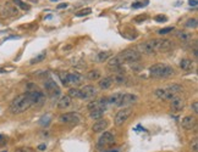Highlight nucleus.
<instances>
[{"label":"nucleus","mask_w":198,"mask_h":152,"mask_svg":"<svg viewBox=\"0 0 198 152\" xmlns=\"http://www.w3.org/2000/svg\"><path fill=\"white\" fill-rule=\"evenodd\" d=\"M91 12H92L91 9H83V10H81V11L76 12V16H77V17H83V16H86V15H89Z\"/></svg>","instance_id":"nucleus-36"},{"label":"nucleus","mask_w":198,"mask_h":152,"mask_svg":"<svg viewBox=\"0 0 198 152\" xmlns=\"http://www.w3.org/2000/svg\"><path fill=\"white\" fill-rule=\"evenodd\" d=\"M86 78H87L88 81H92V82L98 81L99 78H100V72H99L98 69H92V71H89V72L86 74Z\"/></svg>","instance_id":"nucleus-23"},{"label":"nucleus","mask_w":198,"mask_h":152,"mask_svg":"<svg viewBox=\"0 0 198 152\" xmlns=\"http://www.w3.org/2000/svg\"><path fill=\"white\" fill-rule=\"evenodd\" d=\"M174 30V28L172 27H169V28H163V29H160L158 33L159 34H161V35H165V34H168V33H170V32H172Z\"/></svg>","instance_id":"nucleus-37"},{"label":"nucleus","mask_w":198,"mask_h":152,"mask_svg":"<svg viewBox=\"0 0 198 152\" xmlns=\"http://www.w3.org/2000/svg\"><path fill=\"white\" fill-rule=\"evenodd\" d=\"M44 88H45V90L48 91V94L53 97V99H54V97H59L60 94H61L59 86H57V83H55L53 79H47L45 83H44Z\"/></svg>","instance_id":"nucleus-8"},{"label":"nucleus","mask_w":198,"mask_h":152,"mask_svg":"<svg viewBox=\"0 0 198 152\" xmlns=\"http://www.w3.org/2000/svg\"><path fill=\"white\" fill-rule=\"evenodd\" d=\"M170 107L174 112H179V111L184 110L185 107V100L181 97L176 96L175 99H172L170 101Z\"/></svg>","instance_id":"nucleus-13"},{"label":"nucleus","mask_w":198,"mask_h":152,"mask_svg":"<svg viewBox=\"0 0 198 152\" xmlns=\"http://www.w3.org/2000/svg\"><path fill=\"white\" fill-rule=\"evenodd\" d=\"M1 12L5 17H10V16H16L17 15V9L10 5V4H5L2 7H1Z\"/></svg>","instance_id":"nucleus-18"},{"label":"nucleus","mask_w":198,"mask_h":152,"mask_svg":"<svg viewBox=\"0 0 198 152\" xmlns=\"http://www.w3.org/2000/svg\"><path fill=\"white\" fill-rule=\"evenodd\" d=\"M111 78V81H113V83L115 84H125L127 82V78H126V76L124 74V73H121V72H116V74H114L113 77H110Z\"/></svg>","instance_id":"nucleus-21"},{"label":"nucleus","mask_w":198,"mask_h":152,"mask_svg":"<svg viewBox=\"0 0 198 152\" xmlns=\"http://www.w3.org/2000/svg\"><path fill=\"white\" fill-rule=\"evenodd\" d=\"M114 135L110 131H104V134H101V136L98 139V142H97V147L98 149H105L108 146H111L114 145Z\"/></svg>","instance_id":"nucleus-6"},{"label":"nucleus","mask_w":198,"mask_h":152,"mask_svg":"<svg viewBox=\"0 0 198 152\" xmlns=\"http://www.w3.org/2000/svg\"><path fill=\"white\" fill-rule=\"evenodd\" d=\"M191 147H192V151H193V152H198V141H197V139H195V140L191 142Z\"/></svg>","instance_id":"nucleus-39"},{"label":"nucleus","mask_w":198,"mask_h":152,"mask_svg":"<svg viewBox=\"0 0 198 152\" xmlns=\"http://www.w3.org/2000/svg\"><path fill=\"white\" fill-rule=\"evenodd\" d=\"M103 114H104V111H91V118H93V119H100L101 117H103Z\"/></svg>","instance_id":"nucleus-31"},{"label":"nucleus","mask_w":198,"mask_h":152,"mask_svg":"<svg viewBox=\"0 0 198 152\" xmlns=\"http://www.w3.org/2000/svg\"><path fill=\"white\" fill-rule=\"evenodd\" d=\"M111 85H113V81H111V78H110V77H105L104 79H101V81L99 82V88H100V89H103V90L109 89Z\"/></svg>","instance_id":"nucleus-24"},{"label":"nucleus","mask_w":198,"mask_h":152,"mask_svg":"<svg viewBox=\"0 0 198 152\" xmlns=\"http://www.w3.org/2000/svg\"><path fill=\"white\" fill-rule=\"evenodd\" d=\"M27 94L29 95V99L32 101V105H37L41 106L43 105V102L45 101V95L39 90H32V91H27Z\"/></svg>","instance_id":"nucleus-11"},{"label":"nucleus","mask_w":198,"mask_h":152,"mask_svg":"<svg viewBox=\"0 0 198 152\" xmlns=\"http://www.w3.org/2000/svg\"><path fill=\"white\" fill-rule=\"evenodd\" d=\"M45 56H47V53L43 51V53H41L39 55H37L36 57H33V58L29 61V63H31V65H34V63H37V62H41V61H43V60L45 58Z\"/></svg>","instance_id":"nucleus-28"},{"label":"nucleus","mask_w":198,"mask_h":152,"mask_svg":"<svg viewBox=\"0 0 198 152\" xmlns=\"http://www.w3.org/2000/svg\"><path fill=\"white\" fill-rule=\"evenodd\" d=\"M137 51H138L140 54L143 53V54H146V55H153V54H156V51H154V49L152 48L149 40H148V42L141 43V44L138 45V50H137Z\"/></svg>","instance_id":"nucleus-17"},{"label":"nucleus","mask_w":198,"mask_h":152,"mask_svg":"<svg viewBox=\"0 0 198 152\" xmlns=\"http://www.w3.org/2000/svg\"><path fill=\"white\" fill-rule=\"evenodd\" d=\"M110 55V53H108V51H103V53H99L98 56H97V58H98L99 62H104L108 57Z\"/></svg>","instance_id":"nucleus-34"},{"label":"nucleus","mask_w":198,"mask_h":152,"mask_svg":"<svg viewBox=\"0 0 198 152\" xmlns=\"http://www.w3.org/2000/svg\"><path fill=\"white\" fill-rule=\"evenodd\" d=\"M119 56L122 58V61L126 63H135L138 62L141 60V54L136 50V49H126L124 51H121Z\"/></svg>","instance_id":"nucleus-5"},{"label":"nucleus","mask_w":198,"mask_h":152,"mask_svg":"<svg viewBox=\"0 0 198 152\" xmlns=\"http://www.w3.org/2000/svg\"><path fill=\"white\" fill-rule=\"evenodd\" d=\"M14 2L18 6V7H21L22 10H28L29 9V6L26 4V2H23L22 0H14Z\"/></svg>","instance_id":"nucleus-35"},{"label":"nucleus","mask_w":198,"mask_h":152,"mask_svg":"<svg viewBox=\"0 0 198 152\" xmlns=\"http://www.w3.org/2000/svg\"><path fill=\"white\" fill-rule=\"evenodd\" d=\"M124 63L125 62L122 61V58L119 55H116L109 60L108 68H109V71H111V72H120L121 68H122V66H124Z\"/></svg>","instance_id":"nucleus-10"},{"label":"nucleus","mask_w":198,"mask_h":152,"mask_svg":"<svg viewBox=\"0 0 198 152\" xmlns=\"http://www.w3.org/2000/svg\"><path fill=\"white\" fill-rule=\"evenodd\" d=\"M50 121H52V118H50V116L49 114H44L42 118L39 119V124L42 125V127H48V125L50 124Z\"/></svg>","instance_id":"nucleus-29"},{"label":"nucleus","mask_w":198,"mask_h":152,"mask_svg":"<svg viewBox=\"0 0 198 152\" xmlns=\"http://www.w3.org/2000/svg\"><path fill=\"white\" fill-rule=\"evenodd\" d=\"M131 113H132V110L130 107H126V108H122V110L119 111L116 113V116H115V125L120 127L124 123H126V121L130 118Z\"/></svg>","instance_id":"nucleus-7"},{"label":"nucleus","mask_w":198,"mask_h":152,"mask_svg":"<svg viewBox=\"0 0 198 152\" xmlns=\"http://www.w3.org/2000/svg\"><path fill=\"white\" fill-rule=\"evenodd\" d=\"M67 6H69V5H67V4L65 2V4H60V5L57 6V9H66Z\"/></svg>","instance_id":"nucleus-44"},{"label":"nucleus","mask_w":198,"mask_h":152,"mask_svg":"<svg viewBox=\"0 0 198 152\" xmlns=\"http://www.w3.org/2000/svg\"><path fill=\"white\" fill-rule=\"evenodd\" d=\"M156 22H166V21H168V17L164 16V15H158L156 17Z\"/></svg>","instance_id":"nucleus-38"},{"label":"nucleus","mask_w":198,"mask_h":152,"mask_svg":"<svg viewBox=\"0 0 198 152\" xmlns=\"http://www.w3.org/2000/svg\"><path fill=\"white\" fill-rule=\"evenodd\" d=\"M144 20H147V16H146V15H143L142 17H137V18H136L137 22H141V21H144Z\"/></svg>","instance_id":"nucleus-43"},{"label":"nucleus","mask_w":198,"mask_h":152,"mask_svg":"<svg viewBox=\"0 0 198 152\" xmlns=\"http://www.w3.org/2000/svg\"><path fill=\"white\" fill-rule=\"evenodd\" d=\"M192 108H193L195 113H198V102H193L192 104Z\"/></svg>","instance_id":"nucleus-41"},{"label":"nucleus","mask_w":198,"mask_h":152,"mask_svg":"<svg viewBox=\"0 0 198 152\" xmlns=\"http://www.w3.org/2000/svg\"><path fill=\"white\" fill-rule=\"evenodd\" d=\"M109 102H108V99L106 97H103V99H99L96 101H92L88 104V110L89 111H105L108 107Z\"/></svg>","instance_id":"nucleus-9"},{"label":"nucleus","mask_w":198,"mask_h":152,"mask_svg":"<svg viewBox=\"0 0 198 152\" xmlns=\"http://www.w3.org/2000/svg\"><path fill=\"white\" fill-rule=\"evenodd\" d=\"M108 125H109V122L106 119H99L97 123H94L92 129L94 133H101L108 128Z\"/></svg>","instance_id":"nucleus-19"},{"label":"nucleus","mask_w":198,"mask_h":152,"mask_svg":"<svg viewBox=\"0 0 198 152\" xmlns=\"http://www.w3.org/2000/svg\"><path fill=\"white\" fill-rule=\"evenodd\" d=\"M176 37H177L180 40H182V42H186V40L190 39V34H188V33H185V32H177V33H176Z\"/></svg>","instance_id":"nucleus-33"},{"label":"nucleus","mask_w":198,"mask_h":152,"mask_svg":"<svg viewBox=\"0 0 198 152\" xmlns=\"http://www.w3.org/2000/svg\"><path fill=\"white\" fill-rule=\"evenodd\" d=\"M31 106H33L32 101L29 99V95L26 93V94H22V95H18L17 97H15L12 102L10 104L9 110L12 114H18V113H22V112L27 111Z\"/></svg>","instance_id":"nucleus-1"},{"label":"nucleus","mask_w":198,"mask_h":152,"mask_svg":"<svg viewBox=\"0 0 198 152\" xmlns=\"http://www.w3.org/2000/svg\"><path fill=\"white\" fill-rule=\"evenodd\" d=\"M149 43L156 53H166L171 50L174 46L172 42L169 39H152V40H149Z\"/></svg>","instance_id":"nucleus-4"},{"label":"nucleus","mask_w":198,"mask_h":152,"mask_svg":"<svg viewBox=\"0 0 198 152\" xmlns=\"http://www.w3.org/2000/svg\"><path fill=\"white\" fill-rule=\"evenodd\" d=\"M188 4H190L191 6H193V7H197V5H198L197 0H190V1H188Z\"/></svg>","instance_id":"nucleus-42"},{"label":"nucleus","mask_w":198,"mask_h":152,"mask_svg":"<svg viewBox=\"0 0 198 152\" xmlns=\"http://www.w3.org/2000/svg\"><path fill=\"white\" fill-rule=\"evenodd\" d=\"M185 26L188 28H197L198 26L197 18H190V20H187L186 23H185Z\"/></svg>","instance_id":"nucleus-30"},{"label":"nucleus","mask_w":198,"mask_h":152,"mask_svg":"<svg viewBox=\"0 0 198 152\" xmlns=\"http://www.w3.org/2000/svg\"><path fill=\"white\" fill-rule=\"evenodd\" d=\"M0 139H2V135H0Z\"/></svg>","instance_id":"nucleus-47"},{"label":"nucleus","mask_w":198,"mask_h":152,"mask_svg":"<svg viewBox=\"0 0 198 152\" xmlns=\"http://www.w3.org/2000/svg\"><path fill=\"white\" fill-rule=\"evenodd\" d=\"M121 96H122V93H115V94H113L110 97H108V102H109V104H113L115 106H117L119 102H120Z\"/></svg>","instance_id":"nucleus-26"},{"label":"nucleus","mask_w":198,"mask_h":152,"mask_svg":"<svg viewBox=\"0 0 198 152\" xmlns=\"http://www.w3.org/2000/svg\"><path fill=\"white\" fill-rule=\"evenodd\" d=\"M59 78H60L61 83L64 84L65 86H69V85H70V81H69V73L61 72V73H59Z\"/></svg>","instance_id":"nucleus-27"},{"label":"nucleus","mask_w":198,"mask_h":152,"mask_svg":"<svg viewBox=\"0 0 198 152\" xmlns=\"http://www.w3.org/2000/svg\"><path fill=\"white\" fill-rule=\"evenodd\" d=\"M69 81L70 84H80L82 82V77L78 73H69Z\"/></svg>","instance_id":"nucleus-25"},{"label":"nucleus","mask_w":198,"mask_h":152,"mask_svg":"<svg viewBox=\"0 0 198 152\" xmlns=\"http://www.w3.org/2000/svg\"><path fill=\"white\" fill-rule=\"evenodd\" d=\"M180 67L185 72H190V71L193 69V62L190 58H182L181 62H180Z\"/></svg>","instance_id":"nucleus-22"},{"label":"nucleus","mask_w":198,"mask_h":152,"mask_svg":"<svg viewBox=\"0 0 198 152\" xmlns=\"http://www.w3.org/2000/svg\"><path fill=\"white\" fill-rule=\"evenodd\" d=\"M104 152H119L117 150H108V151H104Z\"/></svg>","instance_id":"nucleus-46"},{"label":"nucleus","mask_w":198,"mask_h":152,"mask_svg":"<svg viewBox=\"0 0 198 152\" xmlns=\"http://www.w3.org/2000/svg\"><path fill=\"white\" fill-rule=\"evenodd\" d=\"M2 152H6V151H2Z\"/></svg>","instance_id":"nucleus-48"},{"label":"nucleus","mask_w":198,"mask_h":152,"mask_svg":"<svg viewBox=\"0 0 198 152\" xmlns=\"http://www.w3.org/2000/svg\"><path fill=\"white\" fill-rule=\"evenodd\" d=\"M97 95V89L92 85H86L81 90V99H91Z\"/></svg>","instance_id":"nucleus-16"},{"label":"nucleus","mask_w":198,"mask_h":152,"mask_svg":"<svg viewBox=\"0 0 198 152\" xmlns=\"http://www.w3.org/2000/svg\"><path fill=\"white\" fill-rule=\"evenodd\" d=\"M59 119L61 123H66V124H78L81 121L77 113H64L62 116H60Z\"/></svg>","instance_id":"nucleus-12"},{"label":"nucleus","mask_w":198,"mask_h":152,"mask_svg":"<svg viewBox=\"0 0 198 152\" xmlns=\"http://www.w3.org/2000/svg\"><path fill=\"white\" fill-rule=\"evenodd\" d=\"M38 149H39V150H44V149H45V145H39Z\"/></svg>","instance_id":"nucleus-45"},{"label":"nucleus","mask_w":198,"mask_h":152,"mask_svg":"<svg viewBox=\"0 0 198 152\" xmlns=\"http://www.w3.org/2000/svg\"><path fill=\"white\" fill-rule=\"evenodd\" d=\"M149 74L152 78H156V79H161V78H169L171 76L175 74V71L172 67H170L169 65L165 63H156L153 65L149 68Z\"/></svg>","instance_id":"nucleus-2"},{"label":"nucleus","mask_w":198,"mask_h":152,"mask_svg":"<svg viewBox=\"0 0 198 152\" xmlns=\"http://www.w3.org/2000/svg\"><path fill=\"white\" fill-rule=\"evenodd\" d=\"M196 124H197V121H196V118L193 116H186L182 119V122H181L182 128L186 129V130H192L196 127Z\"/></svg>","instance_id":"nucleus-14"},{"label":"nucleus","mask_w":198,"mask_h":152,"mask_svg":"<svg viewBox=\"0 0 198 152\" xmlns=\"http://www.w3.org/2000/svg\"><path fill=\"white\" fill-rule=\"evenodd\" d=\"M180 91H182V86H180L179 84H172V85H169L168 88H164V89H156L154 91V94L160 100L171 101L172 99H175L177 96V94Z\"/></svg>","instance_id":"nucleus-3"},{"label":"nucleus","mask_w":198,"mask_h":152,"mask_svg":"<svg viewBox=\"0 0 198 152\" xmlns=\"http://www.w3.org/2000/svg\"><path fill=\"white\" fill-rule=\"evenodd\" d=\"M142 6H143L142 2H133V4H132V7H133V9H138V7H142Z\"/></svg>","instance_id":"nucleus-40"},{"label":"nucleus","mask_w":198,"mask_h":152,"mask_svg":"<svg viewBox=\"0 0 198 152\" xmlns=\"http://www.w3.org/2000/svg\"><path fill=\"white\" fill-rule=\"evenodd\" d=\"M69 96L72 99V97H81V90H78V89H75V88H72L69 90Z\"/></svg>","instance_id":"nucleus-32"},{"label":"nucleus","mask_w":198,"mask_h":152,"mask_svg":"<svg viewBox=\"0 0 198 152\" xmlns=\"http://www.w3.org/2000/svg\"><path fill=\"white\" fill-rule=\"evenodd\" d=\"M71 104H72V99H71L69 95H66V96H62L60 99V101H59V104H57V107H59L60 110H65V108H69V107H70Z\"/></svg>","instance_id":"nucleus-20"},{"label":"nucleus","mask_w":198,"mask_h":152,"mask_svg":"<svg viewBox=\"0 0 198 152\" xmlns=\"http://www.w3.org/2000/svg\"><path fill=\"white\" fill-rule=\"evenodd\" d=\"M137 101V96L133 95V94H124L122 93V96L120 99V102L117 106H127L131 104H135Z\"/></svg>","instance_id":"nucleus-15"}]
</instances>
